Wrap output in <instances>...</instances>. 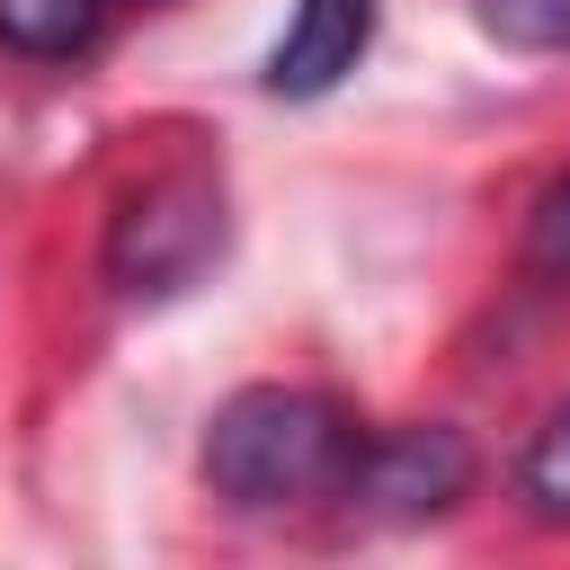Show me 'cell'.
<instances>
[{
    "mask_svg": "<svg viewBox=\"0 0 570 570\" xmlns=\"http://www.w3.org/2000/svg\"><path fill=\"white\" fill-rule=\"evenodd\" d=\"M356 419L330 401V392H303V383H249L232 392L214 419H205V490L267 517V508H312V499H338L347 490V463H356Z\"/></svg>",
    "mask_w": 570,
    "mask_h": 570,
    "instance_id": "6da1fadb",
    "label": "cell"
},
{
    "mask_svg": "<svg viewBox=\"0 0 570 570\" xmlns=\"http://www.w3.org/2000/svg\"><path fill=\"white\" fill-rule=\"evenodd\" d=\"M223 258V187L196 169H169L134 187L107 223V285L125 303H169Z\"/></svg>",
    "mask_w": 570,
    "mask_h": 570,
    "instance_id": "7a4b0ae2",
    "label": "cell"
},
{
    "mask_svg": "<svg viewBox=\"0 0 570 570\" xmlns=\"http://www.w3.org/2000/svg\"><path fill=\"white\" fill-rule=\"evenodd\" d=\"M472 490V436L463 428H383L356 445L347 463V508L383 517V525H419V517H445L454 499Z\"/></svg>",
    "mask_w": 570,
    "mask_h": 570,
    "instance_id": "3957f363",
    "label": "cell"
},
{
    "mask_svg": "<svg viewBox=\"0 0 570 570\" xmlns=\"http://www.w3.org/2000/svg\"><path fill=\"white\" fill-rule=\"evenodd\" d=\"M374 45V0H294L276 53H267V89L276 98H330Z\"/></svg>",
    "mask_w": 570,
    "mask_h": 570,
    "instance_id": "277c9868",
    "label": "cell"
},
{
    "mask_svg": "<svg viewBox=\"0 0 570 570\" xmlns=\"http://www.w3.org/2000/svg\"><path fill=\"white\" fill-rule=\"evenodd\" d=\"M107 0H0V45L27 62H71L98 45Z\"/></svg>",
    "mask_w": 570,
    "mask_h": 570,
    "instance_id": "5b68a950",
    "label": "cell"
},
{
    "mask_svg": "<svg viewBox=\"0 0 570 570\" xmlns=\"http://www.w3.org/2000/svg\"><path fill=\"white\" fill-rule=\"evenodd\" d=\"M517 499L534 525H570V401L534 428V445L517 454Z\"/></svg>",
    "mask_w": 570,
    "mask_h": 570,
    "instance_id": "8992f818",
    "label": "cell"
},
{
    "mask_svg": "<svg viewBox=\"0 0 570 570\" xmlns=\"http://www.w3.org/2000/svg\"><path fill=\"white\" fill-rule=\"evenodd\" d=\"M525 267L570 285V169H561V178L534 196V214H525Z\"/></svg>",
    "mask_w": 570,
    "mask_h": 570,
    "instance_id": "52a82bcc",
    "label": "cell"
},
{
    "mask_svg": "<svg viewBox=\"0 0 570 570\" xmlns=\"http://www.w3.org/2000/svg\"><path fill=\"white\" fill-rule=\"evenodd\" d=\"M472 9L508 45H570V0H472Z\"/></svg>",
    "mask_w": 570,
    "mask_h": 570,
    "instance_id": "ba28073f",
    "label": "cell"
}]
</instances>
